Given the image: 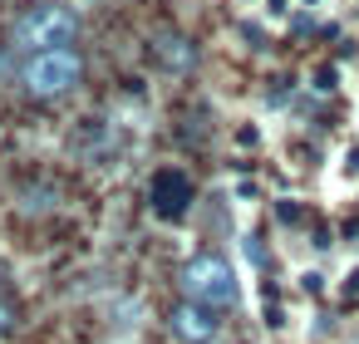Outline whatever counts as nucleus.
<instances>
[{"label":"nucleus","mask_w":359,"mask_h":344,"mask_svg":"<svg viewBox=\"0 0 359 344\" xmlns=\"http://www.w3.org/2000/svg\"><path fill=\"white\" fill-rule=\"evenodd\" d=\"M6 285H11V270H6V266H0V290H6Z\"/></svg>","instance_id":"6"},{"label":"nucleus","mask_w":359,"mask_h":344,"mask_svg":"<svg viewBox=\"0 0 359 344\" xmlns=\"http://www.w3.org/2000/svg\"><path fill=\"white\" fill-rule=\"evenodd\" d=\"M182 290L197 305H236L241 280H236V266L226 256H192L182 266Z\"/></svg>","instance_id":"3"},{"label":"nucleus","mask_w":359,"mask_h":344,"mask_svg":"<svg viewBox=\"0 0 359 344\" xmlns=\"http://www.w3.org/2000/svg\"><path fill=\"white\" fill-rule=\"evenodd\" d=\"M11 329H15V315H11L6 305H0V334H11Z\"/></svg>","instance_id":"5"},{"label":"nucleus","mask_w":359,"mask_h":344,"mask_svg":"<svg viewBox=\"0 0 359 344\" xmlns=\"http://www.w3.org/2000/svg\"><path fill=\"white\" fill-rule=\"evenodd\" d=\"M79 79H84V60H79L74 50H45V55H30L25 69H20V84H25L35 99H60V94H69Z\"/></svg>","instance_id":"2"},{"label":"nucleus","mask_w":359,"mask_h":344,"mask_svg":"<svg viewBox=\"0 0 359 344\" xmlns=\"http://www.w3.org/2000/svg\"><path fill=\"white\" fill-rule=\"evenodd\" d=\"M15 50L25 55H45V50H69L79 40V11L60 6V0H40V6L20 11L15 30H11Z\"/></svg>","instance_id":"1"},{"label":"nucleus","mask_w":359,"mask_h":344,"mask_svg":"<svg viewBox=\"0 0 359 344\" xmlns=\"http://www.w3.org/2000/svg\"><path fill=\"white\" fill-rule=\"evenodd\" d=\"M172 329H177L187 344H207V339L217 334V319H212L202 305H177V315H172Z\"/></svg>","instance_id":"4"}]
</instances>
